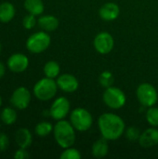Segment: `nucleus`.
<instances>
[{
    "label": "nucleus",
    "mask_w": 158,
    "mask_h": 159,
    "mask_svg": "<svg viewBox=\"0 0 158 159\" xmlns=\"http://www.w3.org/2000/svg\"><path fill=\"white\" fill-rule=\"evenodd\" d=\"M70 102L65 97L57 98L49 108V116L56 121L64 119L70 112Z\"/></svg>",
    "instance_id": "nucleus-10"
},
{
    "label": "nucleus",
    "mask_w": 158,
    "mask_h": 159,
    "mask_svg": "<svg viewBox=\"0 0 158 159\" xmlns=\"http://www.w3.org/2000/svg\"><path fill=\"white\" fill-rule=\"evenodd\" d=\"M51 43V37L46 31H40L31 34L26 41L28 51L34 54H39L47 50Z\"/></svg>",
    "instance_id": "nucleus-5"
},
{
    "label": "nucleus",
    "mask_w": 158,
    "mask_h": 159,
    "mask_svg": "<svg viewBox=\"0 0 158 159\" xmlns=\"http://www.w3.org/2000/svg\"><path fill=\"white\" fill-rule=\"evenodd\" d=\"M1 105H2V98L0 96V107H1Z\"/></svg>",
    "instance_id": "nucleus-32"
},
{
    "label": "nucleus",
    "mask_w": 158,
    "mask_h": 159,
    "mask_svg": "<svg viewBox=\"0 0 158 159\" xmlns=\"http://www.w3.org/2000/svg\"><path fill=\"white\" fill-rule=\"evenodd\" d=\"M109 145L108 141L103 137L96 140L91 147V154L95 158H102L108 155Z\"/></svg>",
    "instance_id": "nucleus-16"
},
{
    "label": "nucleus",
    "mask_w": 158,
    "mask_h": 159,
    "mask_svg": "<svg viewBox=\"0 0 158 159\" xmlns=\"http://www.w3.org/2000/svg\"><path fill=\"white\" fill-rule=\"evenodd\" d=\"M99 15L102 20L113 21L119 17L120 7L116 3H114V2L105 3L99 9Z\"/></svg>",
    "instance_id": "nucleus-13"
},
{
    "label": "nucleus",
    "mask_w": 158,
    "mask_h": 159,
    "mask_svg": "<svg viewBox=\"0 0 158 159\" xmlns=\"http://www.w3.org/2000/svg\"><path fill=\"white\" fill-rule=\"evenodd\" d=\"M102 101L104 104L110 109L118 110L126 104L127 97L122 89L112 86L105 89L102 94Z\"/></svg>",
    "instance_id": "nucleus-6"
},
{
    "label": "nucleus",
    "mask_w": 158,
    "mask_h": 159,
    "mask_svg": "<svg viewBox=\"0 0 158 159\" xmlns=\"http://www.w3.org/2000/svg\"><path fill=\"white\" fill-rule=\"evenodd\" d=\"M98 127L102 137L107 141H116L124 133L126 125L124 120L113 113H104L98 119Z\"/></svg>",
    "instance_id": "nucleus-1"
},
{
    "label": "nucleus",
    "mask_w": 158,
    "mask_h": 159,
    "mask_svg": "<svg viewBox=\"0 0 158 159\" xmlns=\"http://www.w3.org/2000/svg\"><path fill=\"white\" fill-rule=\"evenodd\" d=\"M36 16L28 13L26 16H24L23 20H22V26L26 29V30H31L33 29L35 24L37 23V20L35 19Z\"/></svg>",
    "instance_id": "nucleus-27"
},
{
    "label": "nucleus",
    "mask_w": 158,
    "mask_h": 159,
    "mask_svg": "<svg viewBox=\"0 0 158 159\" xmlns=\"http://www.w3.org/2000/svg\"><path fill=\"white\" fill-rule=\"evenodd\" d=\"M29 157H30V155H29L27 149H24V148H19L14 154L15 159H26Z\"/></svg>",
    "instance_id": "nucleus-29"
},
{
    "label": "nucleus",
    "mask_w": 158,
    "mask_h": 159,
    "mask_svg": "<svg viewBox=\"0 0 158 159\" xmlns=\"http://www.w3.org/2000/svg\"><path fill=\"white\" fill-rule=\"evenodd\" d=\"M53 128L54 126H52L51 123L47 122V121H42V122H39L35 126L34 132L38 137L45 138L48 136L51 132H53Z\"/></svg>",
    "instance_id": "nucleus-22"
},
{
    "label": "nucleus",
    "mask_w": 158,
    "mask_h": 159,
    "mask_svg": "<svg viewBox=\"0 0 158 159\" xmlns=\"http://www.w3.org/2000/svg\"><path fill=\"white\" fill-rule=\"evenodd\" d=\"M6 74V68H5V65L3 64V62L0 61V79H2L4 77Z\"/></svg>",
    "instance_id": "nucleus-30"
},
{
    "label": "nucleus",
    "mask_w": 158,
    "mask_h": 159,
    "mask_svg": "<svg viewBox=\"0 0 158 159\" xmlns=\"http://www.w3.org/2000/svg\"><path fill=\"white\" fill-rule=\"evenodd\" d=\"M141 130L139 128L137 127H129L128 129H125V135H126V138L130 141V142H136V141H139L140 137H141Z\"/></svg>",
    "instance_id": "nucleus-26"
},
{
    "label": "nucleus",
    "mask_w": 158,
    "mask_h": 159,
    "mask_svg": "<svg viewBox=\"0 0 158 159\" xmlns=\"http://www.w3.org/2000/svg\"><path fill=\"white\" fill-rule=\"evenodd\" d=\"M17 118H18V115L14 108L5 107L2 109L0 114V119L3 122V124L7 126L13 125L17 121Z\"/></svg>",
    "instance_id": "nucleus-20"
},
{
    "label": "nucleus",
    "mask_w": 158,
    "mask_h": 159,
    "mask_svg": "<svg viewBox=\"0 0 158 159\" xmlns=\"http://www.w3.org/2000/svg\"><path fill=\"white\" fill-rule=\"evenodd\" d=\"M53 135L57 144L62 149L73 146L76 140L74 128L71 122H68L64 119L57 121V123L54 125Z\"/></svg>",
    "instance_id": "nucleus-2"
},
{
    "label": "nucleus",
    "mask_w": 158,
    "mask_h": 159,
    "mask_svg": "<svg viewBox=\"0 0 158 159\" xmlns=\"http://www.w3.org/2000/svg\"><path fill=\"white\" fill-rule=\"evenodd\" d=\"M23 6L28 13L34 16L41 15L45 10V6L42 0H24Z\"/></svg>",
    "instance_id": "nucleus-19"
},
{
    "label": "nucleus",
    "mask_w": 158,
    "mask_h": 159,
    "mask_svg": "<svg viewBox=\"0 0 158 159\" xmlns=\"http://www.w3.org/2000/svg\"><path fill=\"white\" fill-rule=\"evenodd\" d=\"M57 82L48 77H44L38 80L33 89L34 97L41 102H47L53 99L58 90Z\"/></svg>",
    "instance_id": "nucleus-3"
},
{
    "label": "nucleus",
    "mask_w": 158,
    "mask_h": 159,
    "mask_svg": "<svg viewBox=\"0 0 158 159\" xmlns=\"http://www.w3.org/2000/svg\"><path fill=\"white\" fill-rule=\"evenodd\" d=\"M139 144L143 148H151L158 145V129L156 127L146 129L142 132L139 139Z\"/></svg>",
    "instance_id": "nucleus-14"
},
{
    "label": "nucleus",
    "mask_w": 158,
    "mask_h": 159,
    "mask_svg": "<svg viewBox=\"0 0 158 159\" xmlns=\"http://www.w3.org/2000/svg\"><path fill=\"white\" fill-rule=\"evenodd\" d=\"M57 85L58 88L66 92V93H73L77 90L79 87V82L77 78L71 74H62L57 77Z\"/></svg>",
    "instance_id": "nucleus-12"
},
{
    "label": "nucleus",
    "mask_w": 158,
    "mask_h": 159,
    "mask_svg": "<svg viewBox=\"0 0 158 159\" xmlns=\"http://www.w3.org/2000/svg\"><path fill=\"white\" fill-rule=\"evenodd\" d=\"M37 23L43 31L53 32L59 27L60 21L58 18L53 15H43L37 20Z\"/></svg>",
    "instance_id": "nucleus-17"
},
{
    "label": "nucleus",
    "mask_w": 158,
    "mask_h": 159,
    "mask_svg": "<svg viewBox=\"0 0 158 159\" xmlns=\"http://www.w3.org/2000/svg\"><path fill=\"white\" fill-rule=\"evenodd\" d=\"M93 46L98 53L106 55L113 50L115 46V39L110 33L101 32L95 36L93 40Z\"/></svg>",
    "instance_id": "nucleus-9"
},
{
    "label": "nucleus",
    "mask_w": 158,
    "mask_h": 159,
    "mask_svg": "<svg viewBox=\"0 0 158 159\" xmlns=\"http://www.w3.org/2000/svg\"><path fill=\"white\" fill-rule=\"evenodd\" d=\"M9 146L8 136L5 133H0V152H5Z\"/></svg>",
    "instance_id": "nucleus-28"
},
{
    "label": "nucleus",
    "mask_w": 158,
    "mask_h": 159,
    "mask_svg": "<svg viewBox=\"0 0 158 159\" xmlns=\"http://www.w3.org/2000/svg\"><path fill=\"white\" fill-rule=\"evenodd\" d=\"M15 142L19 148L28 149L33 143V135L28 129L20 128L15 133Z\"/></svg>",
    "instance_id": "nucleus-15"
},
{
    "label": "nucleus",
    "mask_w": 158,
    "mask_h": 159,
    "mask_svg": "<svg viewBox=\"0 0 158 159\" xmlns=\"http://www.w3.org/2000/svg\"><path fill=\"white\" fill-rule=\"evenodd\" d=\"M16 14L15 7L10 2H3L0 4V21L7 23L11 21Z\"/></svg>",
    "instance_id": "nucleus-18"
},
{
    "label": "nucleus",
    "mask_w": 158,
    "mask_h": 159,
    "mask_svg": "<svg viewBox=\"0 0 158 159\" xmlns=\"http://www.w3.org/2000/svg\"><path fill=\"white\" fill-rule=\"evenodd\" d=\"M81 153L76 148H74L73 146L65 148L63 152L61 154V159H80L81 158Z\"/></svg>",
    "instance_id": "nucleus-25"
},
{
    "label": "nucleus",
    "mask_w": 158,
    "mask_h": 159,
    "mask_svg": "<svg viewBox=\"0 0 158 159\" xmlns=\"http://www.w3.org/2000/svg\"><path fill=\"white\" fill-rule=\"evenodd\" d=\"M70 122L75 130L84 132L88 131L91 128L93 124V117L90 112L87 109L77 107L72 111L70 115Z\"/></svg>",
    "instance_id": "nucleus-4"
},
{
    "label": "nucleus",
    "mask_w": 158,
    "mask_h": 159,
    "mask_svg": "<svg viewBox=\"0 0 158 159\" xmlns=\"http://www.w3.org/2000/svg\"><path fill=\"white\" fill-rule=\"evenodd\" d=\"M114 82H115V78H114V75L112 72L103 71L102 73H101L99 76V83L101 84L102 88L104 89L110 88L114 85Z\"/></svg>",
    "instance_id": "nucleus-23"
},
{
    "label": "nucleus",
    "mask_w": 158,
    "mask_h": 159,
    "mask_svg": "<svg viewBox=\"0 0 158 159\" xmlns=\"http://www.w3.org/2000/svg\"><path fill=\"white\" fill-rule=\"evenodd\" d=\"M146 120L152 127H158V107H148L146 111Z\"/></svg>",
    "instance_id": "nucleus-24"
},
{
    "label": "nucleus",
    "mask_w": 158,
    "mask_h": 159,
    "mask_svg": "<svg viewBox=\"0 0 158 159\" xmlns=\"http://www.w3.org/2000/svg\"><path fill=\"white\" fill-rule=\"evenodd\" d=\"M1 51H2V44L0 42V53H1Z\"/></svg>",
    "instance_id": "nucleus-31"
},
{
    "label": "nucleus",
    "mask_w": 158,
    "mask_h": 159,
    "mask_svg": "<svg viewBox=\"0 0 158 159\" xmlns=\"http://www.w3.org/2000/svg\"><path fill=\"white\" fill-rule=\"evenodd\" d=\"M43 72H44V75L46 77L55 79L60 75L61 66L56 61H48L44 65Z\"/></svg>",
    "instance_id": "nucleus-21"
},
{
    "label": "nucleus",
    "mask_w": 158,
    "mask_h": 159,
    "mask_svg": "<svg viewBox=\"0 0 158 159\" xmlns=\"http://www.w3.org/2000/svg\"><path fill=\"white\" fill-rule=\"evenodd\" d=\"M7 68L16 74H20L27 70L29 66V59L23 53H14L7 61Z\"/></svg>",
    "instance_id": "nucleus-11"
},
{
    "label": "nucleus",
    "mask_w": 158,
    "mask_h": 159,
    "mask_svg": "<svg viewBox=\"0 0 158 159\" xmlns=\"http://www.w3.org/2000/svg\"><path fill=\"white\" fill-rule=\"evenodd\" d=\"M137 99L143 107H152L156 104L158 93L156 89L150 83H142L137 88Z\"/></svg>",
    "instance_id": "nucleus-7"
},
{
    "label": "nucleus",
    "mask_w": 158,
    "mask_h": 159,
    "mask_svg": "<svg viewBox=\"0 0 158 159\" xmlns=\"http://www.w3.org/2000/svg\"><path fill=\"white\" fill-rule=\"evenodd\" d=\"M31 100L30 90L25 87H19L12 92L9 102L15 109L24 110L29 106Z\"/></svg>",
    "instance_id": "nucleus-8"
}]
</instances>
